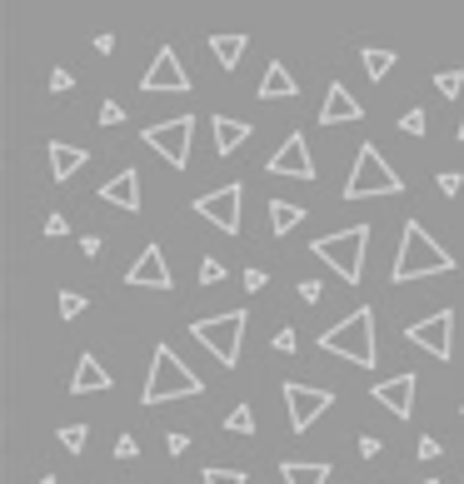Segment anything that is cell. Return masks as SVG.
<instances>
[{
  "mask_svg": "<svg viewBox=\"0 0 464 484\" xmlns=\"http://www.w3.org/2000/svg\"><path fill=\"white\" fill-rule=\"evenodd\" d=\"M445 270H455L449 250L435 245V240H429V230L419 225V220H409L405 235H399V250H395V265H389V280H395V285H409V280L445 275Z\"/></svg>",
  "mask_w": 464,
  "mask_h": 484,
  "instance_id": "1",
  "label": "cell"
},
{
  "mask_svg": "<svg viewBox=\"0 0 464 484\" xmlns=\"http://www.w3.org/2000/svg\"><path fill=\"white\" fill-rule=\"evenodd\" d=\"M320 350L340 355V360L360 365V370H375V360H379V350H375V310L360 304V310H350L340 324H330V330L320 335Z\"/></svg>",
  "mask_w": 464,
  "mask_h": 484,
  "instance_id": "2",
  "label": "cell"
},
{
  "mask_svg": "<svg viewBox=\"0 0 464 484\" xmlns=\"http://www.w3.org/2000/svg\"><path fill=\"white\" fill-rule=\"evenodd\" d=\"M200 389H205V380L190 370L170 345H160L155 360H150V375H145L140 405H170V399H190V395H200Z\"/></svg>",
  "mask_w": 464,
  "mask_h": 484,
  "instance_id": "3",
  "label": "cell"
},
{
  "mask_svg": "<svg viewBox=\"0 0 464 484\" xmlns=\"http://www.w3.org/2000/svg\"><path fill=\"white\" fill-rule=\"evenodd\" d=\"M310 255L325 260L345 285H360L365 280V255H370V225H350V230H335V235H320L310 245Z\"/></svg>",
  "mask_w": 464,
  "mask_h": 484,
  "instance_id": "4",
  "label": "cell"
},
{
  "mask_svg": "<svg viewBox=\"0 0 464 484\" xmlns=\"http://www.w3.org/2000/svg\"><path fill=\"white\" fill-rule=\"evenodd\" d=\"M245 324H250L245 310H225V314H210V320H195V324H190V335H195V340L205 345V350L215 355L225 370H235V365H240V340H245Z\"/></svg>",
  "mask_w": 464,
  "mask_h": 484,
  "instance_id": "5",
  "label": "cell"
},
{
  "mask_svg": "<svg viewBox=\"0 0 464 484\" xmlns=\"http://www.w3.org/2000/svg\"><path fill=\"white\" fill-rule=\"evenodd\" d=\"M405 191V180H399V170L385 160V155L375 150V145H360V155H355V170L350 180H345V200H370V195H399Z\"/></svg>",
  "mask_w": 464,
  "mask_h": 484,
  "instance_id": "6",
  "label": "cell"
},
{
  "mask_svg": "<svg viewBox=\"0 0 464 484\" xmlns=\"http://www.w3.org/2000/svg\"><path fill=\"white\" fill-rule=\"evenodd\" d=\"M190 135H195V115H175V120H160V125H145L140 145H150L165 165L185 170L190 165Z\"/></svg>",
  "mask_w": 464,
  "mask_h": 484,
  "instance_id": "7",
  "label": "cell"
},
{
  "mask_svg": "<svg viewBox=\"0 0 464 484\" xmlns=\"http://www.w3.org/2000/svg\"><path fill=\"white\" fill-rule=\"evenodd\" d=\"M284 415H290V429L294 435H304V429L314 425V419L325 415V409L335 405V389H320V385H300V380H284Z\"/></svg>",
  "mask_w": 464,
  "mask_h": 484,
  "instance_id": "8",
  "label": "cell"
},
{
  "mask_svg": "<svg viewBox=\"0 0 464 484\" xmlns=\"http://www.w3.org/2000/svg\"><path fill=\"white\" fill-rule=\"evenodd\" d=\"M240 210H245V191H240V180H225V185H215L210 195L195 200V215L210 220L215 230H225V235H240Z\"/></svg>",
  "mask_w": 464,
  "mask_h": 484,
  "instance_id": "9",
  "label": "cell"
},
{
  "mask_svg": "<svg viewBox=\"0 0 464 484\" xmlns=\"http://www.w3.org/2000/svg\"><path fill=\"white\" fill-rule=\"evenodd\" d=\"M405 340L415 345V350L435 355V360H449V355H455V310H435V314H425V320H415L405 330Z\"/></svg>",
  "mask_w": 464,
  "mask_h": 484,
  "instance_id": "10",
  "label": "cell"
},
{
  "mask_svg": "<svg viewBox=\"0 0 464 484\" xmlns=\"http://www.w3.org/2000/svg\"><path fill=\"white\" fill-rule=\"evenodd\" d=\"M140 90L145 96H185L190 90V76H185V66H180V56H175L170 46H160V56L150 60V70H145V80H140Z\"/></svg>",
  "mask_w": 464,
  "mask_h": 484,
  "instance_id": "11",
  "label": "cell"
},
{
  "mask_svg": "<svg viewBox=\"0 0 464 484\" xmlns=\"http://www.w3.org/2000/svg\"><path fill=\"white\" fill-rule=\"evenodd\" d=\"M270 175H290V180H314V160H310V145H304V135H284V145L275 155H270Z\"/></svg>",
  "mask_w": 464,
  "mask_h": 484,
  "instance_id": "12",
  "label": "cell"
},
{
  "mask_svg": "<svg viewBox=\"0 0 464 484\" xmlns=\"http://www.w3.org/2000/svg\"><path fill=\"white\" fill-rule=\"evenodd\" d=\"M125 285H130V290H170L175 285L170 265H165V255H160V245H145L140 250V260L125 270Z\"/></svg>",
  "mask_w": 464,
  "mask_h": 484,
  "instance_id": "13",
  "label": "cell"
},
{
  "mask_svg": "<svg viewBox=\"0 0 464 484\" xmlns=\"http://www.w3.org/2000/svg\"><path fill=\"white\" fill-rule=\"evenodd\" d=\"M415 389H419V375L399 370V375H389V380H379V385H375V399L389 409V415L409 419V415H415Z\"/></svg>",
  "mask_w": 464,
  "mask_h": 484,
  "instance_id": "14",
  "label": "cell"
},
{
  "mask_svg": "<svg viewBox=\"0 0 464 484\" xmlns=\"http://www.w3.org/2000/svg\"><path fill=\"white\" fill-rule=\"evenodd\" d=\"M365 115V105L350 96V90L340 86V80H335L330 90H325V105H320V125H355Z\"/></svg>",
  "mask_w": 464,
  "mask_h": 484,
  "instance_id": "15",
  "label": "cell"
},
{
  "mask_svg": "<svg viewBox=\"0 0 464 484\" xmlns=\"http://www.w3.org/2000/svg\"><path fill=\"white\" fill-rule=\"evenodd\" d=\"M46 155H50V180H56V185H66L70 175L86 170V160H90L86 145H66V140H50Z\"/></svg>",
  "mask_w": 464,
  "mask_h": 484,
  "instance_id": "16",
  "label": "cell"
},
{
  "mask_svg": "<svg viewBox=\"0 0 464 484\" xmlns=\"http://www.w3.org/2000/svg\"><path fill=\"white\" fill-rule=\"evenodd\" d=\"M100 200L105 205H120V210H140V170H120V175H110V180L100 185Z\"/></svg>",
  "mask_w": 464,
  "mask_h": 484,
  "instance_id": "17",
  "label": "cell"
},
{
  "mask_svg": "<svg viewBox=\"0 0 464 484\" xmlns=\"http://www.w3.org/2000/svg\"><path fill=\"white\" fill-rule=\"evenodd\" d=\"M70 389H76V395H100V389H110V370H105L95 355H80L76 375H70Z\"/></svg>",
  "mask_w": 464,
  "mask_h": 484,
  "instance_id": "18",
  "label": "cell"
},
{
  "mask_svg": "<svg viewBox=\"0 0 464 484\" xmlns=\"http://www.w3.org/2000/svg\"><path fill=\"white\" fill-rule=\"evenodd\" d=\"M210 130H215V155H235L240 145L250 140V125L245 120H230V115H215Z\"/></svg>",
  "mask_w": 464,
  "mask_h": 484,
  "instance_id": "19",
  "label": "cell"
},
{
  "mask_svg": "<svg viewBox=\"0 0 464 484\" xmlns=\"http://www.w3.org/2000/svg\"><path fill=\"white\" fill-rule=\"evenodd\" d=\"M290 96H300L294 76L280 66V60H270V66H265V80H260V100H290Z\"/></svg>",
  "mask_w": 464,
  "mask_h": 484,
  "instance_id": "20",
  "label": "cell"
},
{
  "mask_svg": "<svg viewBox=\"0 0 464 484\" xmlns=\"http://www.w3.org/2000/svg\"><path fill=\"white\" fill-rule=\"evenodd\" d=\"M280 479L284 484H325L330 465H320V459H280Z\"/></svg>",
  "mask_w": 464,
  "mask_h": 484,
  "instance_id": "21",
  "label": "cell"
},
{
  "mask_svg": "<svg viewBox=\"0 0 464 484\" xmlns=\"http://www.w3.org/2000/svg\"><path fill=\"white\" fill-rule=\"evenodd\" d=\"M245 46H250L245 30H225V36H210V50H215L220 70H235V66H240V56H245Z\"/></svg>",
  "mask_w": 464,
  "mask_h": 484,
  "instance_id": "22",
  "label": "cell"
},
{
  "mask_svg": "<svg viewBox=\"0 0 464 484\" xmlns=\"http://www.w3.org/2000/svg\"><path fill=\"white\" fill-rule=\"evenodd\" d=\"M300 220H304V205H294V200H270V230H275V235H290Z\"/></svg>",
  "mask_w": 464,
  "mask_h": 484,
  "instance_id": "23",
  "label": "cell"
},
{
  "mask_svg": "<svg viewBox=\"0 0 464 484\" xmlns=\"http://www.w3.org/2000/svg\"><path fill=\"white\" fill-rule=\"evenodd\" d=\"M360 66H365L370 80H385L389 66H395V56H389V50H360Z\"/></svg>",
  "mask_w": 464,
  "mask_h": 484,
  "instance_id": "24",
  "label": "cell"
},
{
  "mask_svg": "<svg viewBox=\"0 0 464 484\" xmlns=\"http://www.w3.org/2000/svg\"><path fill=\"white\" fill-rule=\"evenodd\" d=\"M225 429L230 435H255V415H250V405H235L225 415Z\"/></svg>",
  "mask_w": 464,
  "mask_h": 484,
  "instance_id": "25",
  "label": "cell"
},
{
  "mask_svg": "<svg viewBox=\"0 0 464 484\" xmlns=\"http://www.w3.org/2000/svg\"><path fill=\"white\" fill-rule=\"evenodd\" d=\"M200 475H205V484H245L250 479L245 469H225V465H205Z\"/></svg>",
  "mask_w": 464,
  "mask_h": 484,
  "instance_id": "26",
  "label": "cell"
},
{
  "mask_svg": "<svg viewBox=\"0 0 464 484\" xmlns=\"http://www.w3.org/2000/svg\"><path fill=\"white\" fill-rule=\"evenodd\" d=\"M56 435H60V445H66V449H76V455L90 445V429H86V425H60Z\"/></svg>",
  "mask_w": 464,
  "mask_h": 484,
  "instance_id": "27",
  "label": "cell"
},
{
  "mask_svg": "<svg viewBox=\"0 0 464 484\" xmlns=\"http://www.w3.org/2000/svg\"><path fill=\"white\" fill-rule=\"evenodd\" d=\"M435 86H439V96H445V100H459V90H464V70H439Z\"/></svg>",
  "mask_w": 464,
  "mask_h": 484,
  "instance_id": "28",
  "label": "cell"
},
{
  "mask_svg": "<svg viewBox=\"0 0 464 484\" xmlns=\"http://www.w3.org/2000/svg\"><path fill=\"white\" fill-rule=\"evenodd\" d=\"M220 280H225V260L205 255L200 260V285H220Z\"/></svg>",
  "mask_w": 464,
  "mask_h": 484,
  "instance_id": "29",
  "label": "cell"
},
{
  "mask_svg": "<svg viewBox=\"0 0 464 484\" xmlns=\"http://www.w3.org/2000/svg\"><path fill=\"white\" fill-rule=\"evenodd\" d=\"M86 294H76V290H60V320H76L80 310H86Z\"/></svg>",
  "mask_w": 464,
  "mask_h": 484,
  "instance_id": "30",
  "label": "cell"
},
{
  "mask_svg": "<svg viewBox=\"0 0 464 484\" xmlns=\"http://www.w3.org/2000/svg\"><path fill=\"white\" fill-rule=\"evenodd\" d=\"M399 130H405V135H425V110H405V115H399Z\"/></svg>",
  "mask_w": 464,
  "mask_h": 484,
  "instance_id": "31",
  "label": "cell"
},
{
  "mask_svg": "<svg viewBox=\"0 0 464 484\" xmlns=\"http://www.w3.org/2000/svg\"><path fill=\"white\" fill-rule=\"evenodd\" d=\"M435 185H439V195H449V200H455V195H459V185H464V175H459V170H445Z\"/></svg>",
  "mask_w": 464,
  "mask_h": 484,
  "instance_id": "32",
  "label": "cell"
},
{
  "mask_svg": "<svg viewBox=\"0 0 464 484\" xmlns=\"http://www.w3.org/2000/svg\"><path fill=\"white\" fill-rule=\"evenodd\" d=\"M270 345H275L280 355H294V350H300V345H294V330H290V324H280V330H275V340H270Z\"/></svg>",
  "mask_w": 464,
  "mask_h": 484,
  "instance_id": "33",
  "label": "cell"
},
{
  "mask_svg": "<svg viewBox=\"0 0 464 484\" xmlns=\"http://www.w3.org/2000/svg\"><path fill=\"white\" fill-rule=\"evenodd\" d=\"M120 120H125V105L105 100V105H100V125H120Z\"/></svg>",
  "mask_w": 464,
  "mask_h": 484,
  "instance_id": "34",
  "label": "cell"
},
{
  "mask_svg": "<svg viewBox=\"0 0 464 484\" xmlns=\"http://www.w3.org/2000/svg\"><path fill=\"white\" fill-rule=\"evenodd\" d=\"M300 300L320 304V300H325V285H320V280H300Z\"/></svg>",
  "mask_w": 464,
  "mask_h": 484,
  "instance_id": "35",
  "label": "cell"
},
{
  "mask_svg": "<svg viewBox=\"0 0 464 484\" xmlns=\"http://www.w3.org/2000/svg\"><path fill=\"white\" fill-rule=\"evenodd\" d=\"M135 455H140V445H135L130 435H120V439H115V459H135Z\"/></svg>",
  "mask_w": 464,
  "mask_h": 484,
  "instance_id": "36",
  "label": "cell"
},
{
  "mask_svg": "<svg viewBox=\"0 0 464 484\" xmlns=\"http://www.w3.org/2000/svg\"><path fill=\"white\" fill-rule=\"evenodd\" d=\"M66 230H70V220H66V215H50V220H46V235H50V240H60Z\"/></svg>",
  "mask_w": 464,
  "mask_h": 484,
  "instance_id": "37",
  "label": "cell"
},
{
  "mask_svg": "<svg viewBox=\"0 0 464 484\" xmlns=\"http://www.w3.org/2000/svg\"><path fill=\"white\" fill-rule=\"evenodd\" d=\"M419 459H425V465H429V459H439V439H435V435L419 439Z\"/></svg>",
  "mask_w": 464,
  "mask_h": 484,
  "instance_id": "38",
  "label": "cell"
},
{
  "mask_svg": "<svg viewBox=\"0 0 464 484\" xmlns=\"http://www.w3.org/2000/svg\"><path fill=\"white\" fill-rule=\"evenodd\" d=\"M70 86H76V76H70V70H56V76H50V90H56V96H60V90H70Z\"/></svg>",
  "mask_w": 464,
  "mask_h": 484,
  "instance_id": "39",
  "label": "cell"
},
{
  "mask_svg": "<svg viewBox=\"0 0 464 484\" xmlns=\"http://www.w3.org/2000/svg\"><path fill=\"white\" fill-rule=\"evenodd\" d=\"M165 449H170V455H185V449H190V435H180V429H175V435L165 439Z\"/></svg>",
  "mask_w": 464,
  "mask_h": 484,
  "instance_id": "40",
  "label": "cell"
},
{
  "mask_svg": "<svg viewBox=\"0 0 464 484\" xmlns=\"http://www.w3.org/2000/svg\"><path fill=\"white\" fill-rule=\"evenodd\" d=\"M379 449H385V445H379V439H375V435H365V439H360V455H365V459H375V455H379Z\"/></svg>",
  "mask_w": 464,
  "mask_h": 484,
  "instance_id": "41",
  "label": "cell"
},
{
  "mask_svg": "<svg viewBox=\"0 0 464 484\" xmlns=\"http://www.w3.org/2000/svg\"><path fill=\"white\" fill-rule=\"evenodd\" d=\"M245 290H265V270H245Z\"/></svg>",
  "mask_w": 464,
  "mask_h": 484,
  "instance_id": "42",
  "label": "cell"
},
{
  "mask_svg": "<svg viewBox=\"0 0 464 484\" xmlns=\"http://www.w3.org/2000/svg\"><path fill=\"white\" fill-rule=\"evenodd\" d=\"M36 484H60V479H56V475H46V479H36Z\"/></svg>",
  "mask_w": 464,
  "mask_h": 484,
  "instance_id": "43",
  "label": "cell"
},
{
  "mask_svg": "<svg viewBox=\"0 0 464 484\" xmlns=\"http://www.w3.org/2000/svg\"><path fill=\"white\" fill-rule=\"evenodd\" d=\"M419 484H439V479H419Z\"/></svg>",
  "mask_w": 464,
  "mask_h": 484,
  "instance_id": "44",
  "label": "cell"
}]
</instances>
